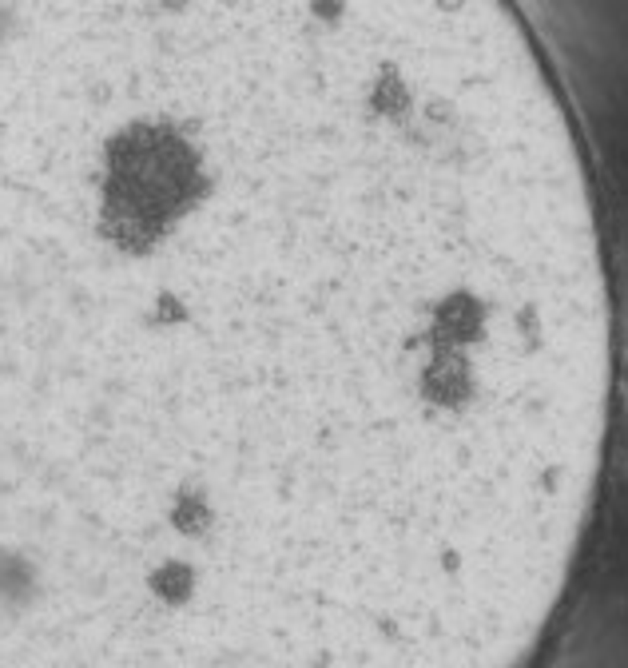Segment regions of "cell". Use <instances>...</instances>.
<instances>
[{
    "instance_id": "cell-1",
    "label": "cell",
    "mask_w": 628,
    "mask_h": 668,
    "mask_svg": "<svg viewBox=\"0 0 628 668\" xmlns=\"http://www.w3.org/2000/svg\"><path fill=\"white\" fill-rule=\"evenodd\" d=\"M616 406L497 0H0V668H533Z\"/></svg>"
}]
</instances>
